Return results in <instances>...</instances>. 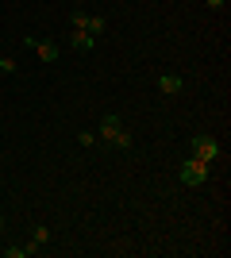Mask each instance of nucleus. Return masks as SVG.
Returning <instances> with one entry per match:
<instances>
[{"label": "nucleus", "instance_id": "nucleus-8", "mask_svg": "<svg viewBox=\"0 0 231 258\" xmlns=\"http://www.w3.org/2000/svg\"><path fill=\"white\" fill-rule=\"evenodd\" d=\"M27 254H39L31 243H20V247H4V258H27Z\"/></svg>", "mask_w": 231, "mask_h": 258}, {"label": "nucleus", "instance_id": "nucleus-10", "mask_svg": "<svg viewBox=\"0 0 231 258\" xmlns=\"http://www.w3.org/2000/svg\"><path fill=\"white\" fill-rule=\"evenodd\" d=\"M104 27H108V23H104V16H89V27H85V31L97 39V35H104Z\"/></svg>", "mask_w": 231, "mask_h": 258}, {"label": "nucleus", "instance_id": "nucleus-6", "mask_svg": "<svg viewBox=\"0 0 231 258\" xmlns=\"http://www.w3.org/2000/svg\"><path fill=\"white\" fill-rule=\"evenodd\" d=\"M93 43H97V39H93V35L89 31H69V46H73V50H93Z\"/></svg>", "mask_w": 231, "mask_h": 258}, {"label": "nucleus", "instance_id": "nucleus-13", "mask_svg": "<svg viewBox=\"0 0 231 258\" xmlns=\"http://www.w3.org/2000/svg\"><path fill=\"white\" fill-rule=\"evenodd\" d=\"M0 74H16V62H12V58H0Z\"/></svg>", "mask_w": 231, "mask_h": 258}, {"label": "nucleus", "instance_id": "nucleus-4", "mask_svg": "<svg viewBox=\"0 0 231 258\" xmlns=\"http://www.w3.org/2000/svg\"><path fill=\"white\" fill-rule=\"evenodd\" d=\"M123 127V119L116 116V112H108V116H100V143H112L116 135H120Z\"/></svg>", "mask_w": 231, "mask_h": 258}, {"label": "nucleus", "instance_id": "nucleus-1", "mask_svg": "<svg viewBox=\"0 0 231 258\" xmlns=\"http://www.w3.org/2000/svg\"><path fill=\"white\" fill-rule=\"evenodd\" d=\"M177 177H181V185H208L212 170H208V162H200V158H193V154H189V158L181 162Z\"/></svg>", "mask_w": 231, "mask_h": 258}, {"label": "nucleus", "instance_id": "nucleus-14", "mask_svg": "<svg viewBox=\"0 0 231 258\" xmlns=\"http://www.w3.org/2000/svg\"><path fill=\"white\" fill-rule=\"evenodd\" d=\"M204 4H208L212 12H220V8H227V0H204Z\"/></svg>", "mask_w": 231, "mask_h": 258}, {"label": "nucleus", "instance_id": "nucleus-3", "mask_svg": "<svg viewBox=\"0 0 231 258\" xmlns=\"http://www.w3.org/2000/svg\"><path fill=\"white\" fill-rule=\"evenodd\" d=\"M23 43L31 46V50L39 54L43 62H58V54H62V46H58V43H50V39H35V35H23Z\"/></svg>", "mask_w": 231, "mask_h": 258}, {"label": "nucleus", "instance_id": "nucleus-5", "mask_svg": "<svg viewBox=\"0 0 231 258\" xmlns=\"http://www.w3.org/2000/svg\"><path fill=\"white\" fill-rule=\"evenodd\" d=\"M185 89V77L181 74H158V93H166V97H177Z\"/></svg>", "mask_w": 231, "mask_h": 258}, {"label": "nucleus", "instance_id": "nucleus-11", "mask_svg": "<svg viewBox=\"0 0 231 258\" xmlns=\"http://www.w3.org/2000/svg\"><path fill=\"white\" fill-rule=\"evenodd\" d=\"M69 27H73V31H85V27H89V12L77 8L73 16H69Z\"/></svg>", "mask_w": 231, "mask_h": 258}, {"label": "nucleus", "instance_id": "nucleus-12", "mask_svg": "<svg viewBox=\"0 0 231 258\" xmlns=\"http://www.w3.org/2000/svg\"><path fill=\"white\" fill-rule=\"evenodd\" d=\"M77 143L89 151V147H97V135H93V131H81V135H77Z\"/></svg>", "mask_w": 231, "mask_h": 258}, {"label": "nucleus", "instance_id": "nucleus-15", "mask_svg": "<svg viewBox=\"0 0 231 258\" xmlns=\"http://www.w3.org/2000/svg\"><path fill=\"white\" fill-rule=\"evenodd\" d=\"M0 235H4V216H0Z\"/></svg>", "mask_w": 231, "mask_h": 258}, {"label": "nucleus", "instance_id": "nucleus-2", "mask_svg": "<svg viewBox=\"0 0 231 258\" xmlns=\"http://www.w3.org/2000/svg\"><path fill=\"white\" fill-rule=\"evenodd\" d=\"M193 158L212 166V162L220 158V139H216V135H193Z\"/></svg>", "mask_w": 231, "mask_h": 258}, {"label": "nucleus", "instance_id": "nucleus-7", "mask_svg": "<svg viewBox=\"0 0 231 258\" xmlns=\"http://www.w3.org/2000/svg\"><path fill=\"white\" fill-rule=\"evenodd\" d=\"M27 243H31L35 250H43L46 243H50V227H43V224H35V227H31V239H27Z\"/></svg>", "mask_w": 231, "mask_h": 258}, {"label": "nucleus", "instance_id": "nucleus-9", "mask_svg": "<svg viewBox=\"0 0 231 258\" xmlns=\"http://www.w3.org/2000/svg\"><path fill=\"white\" fill-rule=\"evenodd\" d=\"M131 143H135V139H131V131H123V127H120V135L112 139V147H116V151H131Z\"/></svg>", "mask_w": 231, "mask_h": 258}]
</instances>
